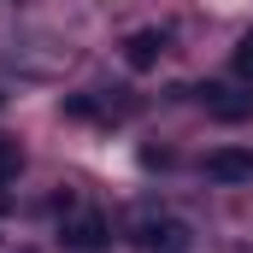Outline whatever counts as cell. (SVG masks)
Listing matches in <instances>:
<instances>
[{
	"label": "cell",
	"instance_id": "obj_1",
	"mask_svg": "<svg viewBox=\"0 0 253 253\" xmlns=\"http://www.w3.org/2000/svg\"><path fill=\"white\" fill-rule=\"evenodd\" d=\"M194 94H200V106H206L212 118H224V124H242V118H253V94L218 88V83H206V88H194Z\"/></svg>",
	"mask_w": 253,
	"mask_h": 253
},
{
	"label": "cell",
	"instance_id": "obj_2",
	"mask_svg": "<svg viewBox=\"0 0 253 253\" xmlns=\"http://www.w3.org/2000/svg\"><path fill=\"white\" fill-rule=\"evenodd\" d=\"M59 242H65V248H77V253L106 248V218H100V212H71L65 230H59Z\"/></svg>",
	"mask_w": 253,
	"mask_h": 253
},
{
	"label": "cell",
	"instance_id": "obj_3",
	"mask_svg": "<svg viewBox=\"0 0 253 253\" xmlns=\"http://www.w3.org/2000/svg\"><path fill=\"white\" fill-rule=\"evenodd\" d=\"M183 242H189V230L177 218H141L135 224V248H147V253H177Z\"/></svg>",
	"mask_w": 253,
	"mask_h": 253
},
{
	"label": "cell",
	"instance_id": "obj_4",
	"mask_svg": "<svg viewBox=\"0 0 253 253\" xmlns=\"http://www.w3.org/2000/svg\"><path fill=\"white\" fill-rule=\"evenodd\" d=\"M206 177L212 183H253V153L248 147H212L206 153Z\"/></svg>",
	"mask_w": 253,
	"mask_h": 253
},
{
	"label": "cell",
	"instance_id": "obj_5",
	"mask_svg": "<svg viewBox=\"0 0 253 253\" xmlns=\"http://www.w3.org/2000/svg\"><path fill=\"white\" fill-rule=\"evenodd\" d=\"M165 47H171L165 30H135V36L124 42V65H129V71H153V65L165 59Z\"/></svg>",
	"mask_w": 253,
	"mask_h": 253
},
{
	"label": "cell",
	"instance_id": "obj_6",
	"mask_svg": "<svg viewBox=\"0 0 253 253\" xmlns=\"http://www.w3.org/2000/svg\"><path fill=\"white\" fill-rule=\"evenodd\" d=\"M24 171V153H18V141H0V183H12Z\"/></svg>",
	"mask_w": 253,
	"mask_h": 253
},
{
	"label": "cell",
	"instance_id": "obj_7",
	"mask_svg": "<svg viewBox=\"0 0 253 253\" xmlns=\"http://www.w3.org/2000/svg\"><path fill=\"white\" fill-rule=\"evenodd\" d=\"M236 71H242V77H253V30L236 42Z\"/></svg>",
	"mask_w": 253,
	"mask_h": 253
},
{
	"label": "cell",
	"instance_id": "obj_8",
	"mask_svg": "<svg viewBox=\"0 0 253 253\" xmlns=\"http://www.w3.org/2000/svg\"><path fill=\"white\" fill-rule=\"evenodd\" d=\"M24 253H30V248H24Z\"/></svg>",
	"mask_w": 253,
	"mask_h": 253
}]
</instances>
